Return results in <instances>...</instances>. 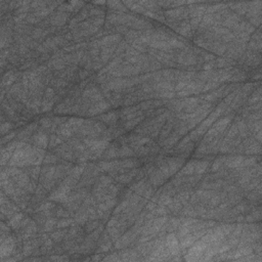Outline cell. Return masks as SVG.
<instances>
[{"label":"cell","mask_w":262,"mask_h":262,"mask_svg":"<svg viewBox=\"0 0 262 262\" xmlns=\"http://www.w3.org/2000/svg\"><path fill=\"white\" fill-rule=\"evenodd\" d=\"M210 247V245L203 241L202 239H199L198 241L195 242L194 246L189 248L188 254H185L184 260L186 261H199L200 258L203 256V254L207 251V249Z\"/></svg>","instance_id":"cell-1"},{"label":"cell","mask_w":262,"mask_h":262,"mask_svg":"<svg viewBox=\"0 0 262 262\" xmlns=\"http://www.w3.org/2000/svg\"><path fill=\"white\" fill-rule=\"evenodd\" d=\"M165 244L166 247L168 248V250L170 251V254L172 256H178L180 254V246H179V242L177 237L175 235L174 232H170V234L167 235V237L165 239Z\"/></svg>","instance_id":"cell-2"},{"label":"cell","mask_w":262,"mask_h":262,"mask_svg":"<svg viewBox=\"0 0 262 262\" xmlns=\"http://www.w3.org/2000/svg\"><path fill=\"white\" fill-rule=\"evenodd\" d=\"M71 191V186H69L67 184H61L60 188H58L54 192H52L49 196V199L51 201H57V202H64L66 203V201L68 200V195Z\"/></svg>","instance_id":"cell-3"},{"label":"cell","mask_w":262,"mask_h":262,"mask_svg":"<svg viewBox=\"0 0 262 262\" xmlns=\"http://www.w3.org/2000/svg\"><path fill=\"white\" fill-rule=\"evenodd\" d=\"M15 249V242L12 238H6L5 240L1 241V246H0V258L4 259L5 257L9 256Z\"/></svg>","instance_id":"cell-4"},{"label":"cell","mask_w":262,"mask_h":262,"mask_svg":"<svg viewBox=\"0 0 262 262\" xmlns=\"http://www.w3.org/2000/svg\"><path fill=\"white\" fill-rule=\"evenodd\" d=\"M183 163H184V160L180 159V158H170L167 160V165L169 167L170 175H172L177 172L178 169L182 166Z\"/></svg>","instance_id":"cell-5"},{"label":"cell","mask_w":262,"mask_h":262,"mask_svg":"<svg viewBox=\"0 0 262 262\" xmlns=\"http://www.w3.org/2000/svg\"><path fill=\"white\" fill-rule=\"evenodd\" d=\"M110 108V104L107 103V101H99V103H96L94 106H92L88 111V114L91 115V116H94L96 114H100L107 111Z\"/></svg>","instance_id":"cell-6"},{"label":"cell","mask_w":262,"mask_h":262,"mask_svg":"<svg viewBox=\"0 0 262 262\" xmlns=\"http://www.w3.org/2000/svg\"><path fill=\"white\" fill-rule=\"evenodd\" d=\"M244 157L242 156H237V157H230V158H226L224 164L229 168H239L242 162L244 161Z\"/></svg>","instance_id":"cell-7"},{"label":"cell","mask_w":262,"mask_h":262,"mask_svg":"<svg viewBox=\"0 0 262 262\" xmlns=\"http://www.w3.org/2000/svg\"><path fill=\"white\" fill-rule=\"evenodd\" d=\"M33 142L38 147H46L47 143H48V137L45 135L44 133L39 132L34 136L33 138Z\"/></svg>","instance_id":"cell-8"},{"label":"cell","mask_w":262,"mask_h":262,"mask_svg":"<svg viewBox=\"0 0 262 262\" xmlns=\"http://www.w3.org/2000/svg\"><path fill=\"white\" fill-rule=\"evenodd\" d=\"M150 180L155 186H158V185L163 184L164 181H165V178H164V176L161 174V172L160 171H153L152 173H150Z\"/></svg>","instance_id":"cell-9"},{"label":"cell","mask_w":262,"mask_h":262,"mask_svg":"<svg viewBox=\"0 0 262 262\" xmlns=\"http://www.w3.org/2000/svg\"><path fill=\"white\" fill-rule=\"evenodd\" d=\"M121 40V35H110L101 39L100 44L103 46H110V44H115Z\"/></svg>","instance_id":"cell-10"},{"label":"cell","mask_w":262,"mask_h":262,"mask_svg":"<svg viewBox=\"0 0 262 262\" xmlns=\"http://www.w3.org/2000/svg\"><path fill=\"white\" fill-rule=\"evenodd\" d=\"M137 173H138V170L137 169H134L132 172L130 173H127V174H122L120 176H118V177L116 178L118 181L119 182H122V183H128L130 182L131 180H132L134 178V176H135Z\"/></svg>","instance_id":"cell-11"},{"label":"cell","mask_w":262,"mask_h":262,"mask_svg":"<svg viewBox=\"0 0 262 262\" xmlns=\"http://www.w3.org/2000/svg\"><path fill=\"white\" fill-rule=\"evenodd\" d=\"M196 164V161H195V160H192V161H189V162L188 163V165H186L184 168L182 169L181 173H179V174H178V176H182V175H192V173H195Z\"/></svg>","instance_id":"cell-12"},{"label":"cell","mask_w":262,"mask_h":262,"mask_svg":"<svg viewBox=\"0 0 262 262\" xmlns=\"http://www.w3.org/2000/svg\"><path fill=\"white\" fill-rule=\"evenodd\" d=\"M23 218H24L23 213H16V214L14 215V217L9 220L8 224L11 225L12 228H18V227H19V225H21V222L23 220Z\"/></svg>","instance_id":"cell-13"},{"label":"cell","mask_w":262,"mask_h":262,"mask_svg":"<svg viewBox=\"0 0 262 262\" xmlns=\"http://www.w3.org/2000/svg\"><path fill=\"white\" fill-rule=\"evenodd\" d=\"M209 166V162L208 161H200L196 162V167H195V173L198 175H202L203 173H205V171L207 170Z\"/></svg>","instance_id":"cell-14"},{"label":"cell","mask_w":262,"mask_h":262,"mask_svg":"<svg viewBox=\"0 0 262 262\" xmlns=\"http://www.w3.org/2000/svg\"><path fill=\"white\" fill-rule=\"evenodd\" d=\"M66 21H67V15L63 14V12H58L57 15L52 18L51 24L54 26H61L65 24Z\"/></svg>","instance_id":"cell-15"},{"label":"cell","mask_w":262,"mask_h":262,"mask_svg":"<svg viewBox=\"0 0 262 262\" xmlns=\"http://www.w3.org/2000/svg\"><path fill=\"white\" fill-rule=\"evenodd\" d=\"M174 122H173V120H171V118L169 117V121H168V123L166 124L165 126H164V128H163V130H162V132H161V139H163V138H166L167 136H168V134L170 133V131L172 130V127L174 126Z\"/></svg>","instance_id":"cell-16"},{"label":"cell","mask_w":262,"mask_h":262,"mask_svg":"<svg viewBox=\"0 0 262 262\" xmlns=\"http://www.w3.org/2000/svg\"><path fill=\"white\" fill-rule=\"evenodd\" d=\"M143 118H145V116L137 117V118H135V119H132V120H128L125 124H124V127H125V129H128V130L131 129V128H133L134 126H136L137 124L142 122Z\"/></svg>","instance_id":"cell-17"},{"label":"cell","mask_w":262,"mask_h":262,"mask_svg":"<svg viewBox=\"0 0 262 262\" xmlns=\"http://www.w3.org/2000/svg\"><path fill=\"white\" fill-rule=\"evenodd\" d=\"M172 201H173V200L171 198V196H169V195H167V194H163L162 196H159L158 204L161 205V206H167V205L171 204Z\"/></svg>","instance_id":"cell-18"},{"label":"cell","mask_w":262,"mask_h":262,"mask_svg":"<svg viewBox=\"0 0 262 262\" xmlns=\"http://www.w3.org/2000/svg\"><path fill=\"white\" fill-rule=\"evenodd\" d=\"M138 165V162L133 159H127L121 162V167L122 168H134Z\"/></svg>","instance_id":"cell-19"},{"label":"cell","mask_w":262,"mask_h":262,"mask_svg":"<svg viewBox=\"0 0 262 262\" xmlns=\"http://www.w3.org/2000/svg\"><path fill=\"white\" fill-rule=\"evenodd\" d=\"M116 118H117V115L115 112H111L107 115H104V116L100 117V119L104 121L106 123H109V124H112L116 121Z\"/></svg>","instance_id":"cell-20"},{"label":"cell","mask_w":262,"mask_h":262,"mask_svg":"<svg viewBox=\"0 0 262 262\" xmlns=\"http://www.w3.org/2000/svg\"><path fill=\"white\" fill-rule=\"evenodd\" d=\"M128 205H129V199L124 200L123 202L120 203V205H118V207L116 208V210L114 211V214H115V215L120 214L121 212H123L127 207H128Z\"/></svg>","instance_id":"cell-21"},{"label":"cell","mask_w":262,"mask_h":262,"mask_svg":"<svg viewBox=\"0 0 262 262\" xmlns=\"http://www.w3.org/2000/svg\"><path fill=\"white\" fill-rule=\"evenodd\" d=\"M225 160H226V158H225V157H222V158L216 159L215 161H214V163H213V165H212V168H211L212 172H216L217 170H219V168L221 167L222 164H224Z\"/></svg>","instance_id":"cell-22"},{"label":"cell","mask_w":262,"mask_h":262,"mask_svg":"<svg viewBox=\"0 0 262 262\" xmlns=\"http://www.w3.org/2000/svg\"><path fill=\"white\" fill-rule=\"evenodd\" d=\"M66 234H67V230H66V229L65 230H57V231L53 232V234H51L50 237L53 239V241L55 242H61L65 238Z\"/></svg>","instance_id":"cell-23"},{"label":"cell","mask_w":262,"mask_h":262,"mask_svg":"<svg viewBox=\"0 0 262 262\" xmlns=\"http://www.w3.org/2000/svg\"><path fill=\"white\" fill-rule=\"evenodd\" d=\"M134 155L133 150L128 146H122V149L119 150V154L118 157H127V156H132Z\"/></svg>","instance_id":"cell-24"},{"label":"cell","mask_w":262,"mask_h":262,"mask_svg":"<svg viewBox=\"0 0 262 262\" xmlns=\"http://www.w3.org/2000/svg\"><path fill=\"white\" fill-rule=\"evenodd\" d=\"M34 246H33L32 242H27L24 246V251H23V255L24 256H29L33 253V250H34Z\"/></svg>","instance_id":"cell-25"},{"label":"cell","mask_w":262,"mask_h":262,"mask_svg":"<svg viewBox=\"0 0 262 262\" xmlns=\"http://www.w3.org/2000/svg\"><path fill=\"white\" fill-rule=\"evenodd\" d=\"M74 224V220L73 219H63V220L58 221L57 223V228H65L67 226H70V225Z\"/></svg>","instance_id":"cell-26"},{"label":"cell","mask_w":262,"mask_h":262,"mask_svg":"<svg viewBox=\"0 0 262 262\" xmlns=\"http://www.w3.org/2000/svg\"><path fill=\"white\" fill-rule=\"evenodd\" d=\"M238 133H239V130H238L237 124H234V125L230 127V129H229V132L227 133V135H226L225 138H226V139H232V138H235V135H238Z\"/></svg>","instance_id":"cell-27"},{"label":"cell","mask_w":262,"mask_h":262,"mask_svg":"<svg viewBox=\"0 0 262 262\" xmlns=\"http://www.w3.org/2000/svg\"><path fill=\"white\" fill-rule=\"evenodd\" d=\"M57 222L55 221V219H52V218L48 219V220L45 222V224H44V230L45 231L52 230V228H53L54 226H57Z\"/></svg>","instance_id":"cell-28"},{"label":"cell","mask_w":262,"mask_h":262,"mask_svg":"<svg viewBox=\"0 0 262 262\" xmlns=\"http://www.w3.org/2000/svg\"><path fill=\"white\" fill-rule=\"evenodd\" d=\"M176 31H177L178 33H180L181 35L186 36V35H188V33L191 31V25H189V24H183V25L180 26V27H178L177 29H176Z\"/></svg>","instance_id":"cell-29"},{"label":"cell","mask_w":262,"mask_h":262,"mask_svg":"<svg viewBox=\"0 0 262 262\" xmlns=\"http://www.w3.org/2000/svg\"><path fill=\"white\" fill-rule=\"evenodd\" d=\"M235 226V225H234V224H222V225H220V228L222 229V231L224 232L225 237H227V235H230V232L234 230Z\"/></svg>","instance_id":"cell-30"},{"label":"cell","mask_w":262,"mask_h":262,"mask_svg":"<svg viewBox=\"0 0 262 262\" xmlns=\"http://www.w3.org/2000/svg\"><path fill=\"white\" fill-rule=\"evenodd\" d=\"M118 154H119V150H117L116 147H111L107 150L106 153V158L107 159H110V158H114V157H117Z\"/></svg>","instance_id":"cell-31"},{"label":"cell","mask_w":262,"mask_h":262,"mask_svg":"<svg viewBox=\"0 0 262 262\" xmlns=\"http://www.w3.org/2000/svg\"><path fill=\"white\" fill-rule=\"evenodd\" d=\"M98 226H99V222L94 221V220H90V222L87 224V226H86V230H87V232H92L94 229H96Z\"/></svg>","instance_id":"cell-32"},{"label":"cell","mask_w":262,"mask_h":262,"mask_svg":"<svg viewBox=\"0 0 262 262\" xmlns=\"http://www.w3.org/2000/svg\"><path fill=\"white\" fill-rule=\"evenodd\" d=\"M112 181L113 180L110 176H101V177L99 178V182L104 186V188H108V186L112 183Z\"/></svg>","instance_id":"cell-33"},{"label":"cell","mask_w":262,"mask_h":262,"mask_svg":"<svg viewBox=\"0 0 262 262\" xmlns=\"http://www.w3.org/2000/svg\"><path fill=\"white\" fill-rule=\"evenodd\" d=\"M111 242H106L100 246L99 249H97V253H103V252H108L111 249Z\"/></svg>","instance_id":"cell-34"},{"label":"cell","mask_w":262,"mask_h":262,"mask_svg":"<svg viewBox=\"0 0 262 262\" xmlns=\"http://www.w3.org/2000/svg\"><path fill=\"white\" fill-rule=\"evenodd\" d=\"M261 99V94H260V90H258L256 93H254L253 95H252V97L249 99V104H255L257 103V101H260Z\"/></svg>","instance_id":"cell-35"},{"label":"cell","mask_w":262,"mask_h":262,"mask_svg":"<svg viewBox=\"0 0 262 262\" xmlns=\"http://www.w3.org/2000/svg\"><path fill=\"white\" fill-rule=\"evenodd\" d=\"M49 140H50V142H49V146H51V147L57 146V145H60V143L61 142V139H60L57 136H55V135H52L51 138Z\"/></svg>","instance_id":"cell-36"},{"label":"cell","mask_w":262,"mask_h":262,"mask_svg":"<svg viewBox=\"0 0 262 262\" xmlns=\"http://www.w3.org/2000/svg\"><path fill=\"white\" fill-rule=\"evenodd\" d=\"M40 123H41L42 127H43V128H45V129H49V128H50V126L52 125V124H53V123H51V121L49 120V119H47V118L41 119V120H40Z\"/></svg>","instance_id":"cell-37"},{"label":"cell","mask_w":262,"mask_h":262,"mask_svg":"<svg viewBox=\"0 0 262 262\" xmlns=\"http://www.w3.org/2000/svg\"><path fill=\"white\" fill-rule=\"evenodd\" d=\"M104 261H121V258L119 257V254H112L110 256H107L103 259Z\"/></svg>","instance_id":"cell-38"},{"label":"cell","mask_w":262,"mask_h":262,"mask_svg":"<svg viewBox=\"0 0 262 262\" xmlns=\"http://www.w3.org/2000/svg\"><path fill=\"white\" fill-rule=\"evenodd\" d=\"M53 207V205L51 204V203H44V204H42L40 207H39L37 209V211H46V210H49L50 208Z\"/></svg>","instance_id":"cell-39"},{"label":"cell","mask_w":262,"mask_h":262,"mask_svg":"<svg viewBox=\"0 0 262 262\" xmlns=\"http://www.w3.org/2000/svg\"><path fill=\"white\" fill-rule=\"evenodd\" d=\"M11 128V123H3L2 125H1V133L5 134Z\"/></svg>","instance_id":"cell-40"},{"label":"cell","mask_w":262,"mask_h":262,"mask_svg":"<svg viewBox=\"0 0 262 262\" xmlns=\"http://www.w3.org/2000/svg\"><path fill=\"white\" fill-rule=\"evenodd\" d=\"M97 207H98V210H101L103 212H108V211H109L110 209H111V208L109 207V206H108V205L106 204V202L100 203V204L98 205Z\"/></svg>","instance_id":"cell-41"},{"label":"cell","mask_w":262,"mask_h":262,"mask_svg":"<svg viewBox=\"0 0 262 262\" xmlns=\"http://www.w3.org/2000/svg\"><path fill=\"white\" fill-rule=\"evenodd\" d=\"M53 96H54L53 89H51V88L46 89V91H45V98H49V99H51V98H53Z\"/></svg>","instance_id":"cell-42"},{"label":"cell","mask_w":262,"mask_h":262,"mask_svg":"<svg viewBox=\"0 0 262 262\" xmlns=\"http://www.w3.org/2000/svg\"><path fill=\"white\" fill-rule=\"evenodd\" d=\"M189 142H191V137H189V135L185 136L184 138H183V140H181V142H179V145L177 146V149H180V147L183 146L184 145H186V143H188Z\"/></svg>","instance_id":"cell-43"},{"label":"cell","mask_w":262,"mask_h":262,"mask_svg":"<svg viewBox=\"0 0 262 262\" xmlns=\"http://www.w3.org/2000/svg\"><path fill=\"white\" fill-rule=\"evenodd\" d=\"M146 209L147 211H150V212H152L153 210H155V209H156V203H154V202L150 201L149 204H146Z\"/></svg>","instance_id":"cell-44"},{"label":"cell","mask_w":262,"mask_h":262,"mask_svg":"<svg viewBox=\"0 0 262 262\" xmlns=\"http://www.w3.org/2000/svg\"><path fill=\"white\" fill-rule=\"evenodd\" d=\"M49 260H55V261H63V260H69L68 257L66 256H51Z\"/></svg>","instance_id":"cell-45"},{"label":"cell","mask_w":262,"mask_h":262,"mask_svg":"<svg viewBox=\"0 0 262 262\" xmlns=\"http://www.w3.org/2000/svg\"><path fill=\"white\" fill-rule=\"evenodd\" d=\"M16 135V133L15 132H12V133H11L9 134V135H6V136H4L3 137V139H2V143H4V142H7L8 140H11V138H14V137Z\"/></svg>","instance_id":"cell-46"},{"label":"cell","mask_w":262,"mask_h":262,"mask_svg":"<svg viewBox=\"0 0 262 262\" xmlns=\"http://www.w3.org/2000/svg\"><path fill=\"white\" fill-rule=\"evenodd\" d=\"M214 65H216L215 64V61H208L207 64H206L205 66H204V69H205V71H209V70H212V68L214 67Z\"/></svg>","instance_id":"cell-47"},{"label":"cell","mask_w":262,"mask_h":262,"mask_svg":"<svg viewBox=\"0 0 262 262\" xmlns=\"http://www.w3.org/2000/svg\"><path fill=\"white\" fill-rule=\"evenodd\" d=\"M117 223H118V219L114 217V218L111 219L109 222H108V227H114V226H116Z\"/></svg>","instance_id":"cell-48"},{"label":"cell","mask_w":262,"mask_h":262,"mask_svg":"<svg viewBox=\"0 0 262 262\" xmlns=\"http://www.w3.org/2000/svg\"><path fill=\"white\" fill-rule=\"evenodd\" d=\"M42 35H43V34H42L41 29H36V30H34V32H33V37H34V38L41 37Z\"/></svg>","instance_id":"cell-49"},{"label":"cell","mask_w":262,"mask_h":262,"mask_svg":"<svg viewBox=\"0 0 262 262\" xmlns=\"http://www.w3.org/2000/svg\"><path fill=\"white\" fill-rule=\"evenodd\" d=\"M73 246H74V242H68V243H66L64 245L63 249H64V250H70V249L73 247Z\"/></svg>","instance_id":"cell-50"},{"label":"cell","mask_w":262,"mask_h":262,"mask_svg":"<svg viewBox=\"0 0 262 262\" xmlns=\"http://www.w3.org/2000/svg\"><path fill=\"white\" fill-rule=\"evenodd\" d=\"M77 230H78L77 228H72L71 230L69 231V235H68V238H67V239H71V238H73L74 235L77 234Z\"/></svg>","instance_id":"cell-51"},{"label":"cell","mask_w":262,"mask_h":262,"mask_svg":"<svg viewBox=\"0 0 262 262\" xmlns=\"http://www.w3.org/2000/svg\"><path fill=\"white\" fill-rule=\"evenodd\" d=\"M199 134L196 133V131H192L191 134H189V137H191V140H196V138H198Z\"/></svg>","instance_id":"cell-52"},{"label":"cell","mask_w":262,"mask_h":262,"mask_svg":"<svg viewBox=\"0 0 262 262\" xmlns=\"http://www.w3.org/2000/svg\"><path fill=\"white\" fill-rule=\"evenodd\" d=\"M213 58H214V57H213L212 54H205L204 55V61H213Z\"/></svg>","instance_id":"cell-53"},{"label":"cell","mask_w":262,"mask_h":262,"mask_svg":"<svg viewBox=\"0 0 262 262\" xmlns=\"http://www.w3.org/2000/svg\"><path fill=\"white\" fill-rule=\"evenodd\" d=\"M80 78L81 79H85V78H86L87 76H88V72L86 71V70H84V71H81L80 72Z\"/></svg>","instance_id":"cell-54"},{"label":"cell","mask_w":262,"mask_h":262,"mask_svg":"<svg viewBox=\"0 0 262 262\" xmlns=\"http://www.w3.org/2000/svg\"><path fill=\"white\" fill-rule=\"evenodd\" d=\"M245 220L249 221V222H252V221H255V219H254V217L252 215H249V216H247V217L245 218Z\"/></svg>","instance_id":"cell-55"},{"label":"cell","mask_w":262,"mask_h":262,"mask_svg":"<svg viewBox=\"0 0 262 262\" xmlns=\"http://www.w3.org/2000/svg\"><path fill=\"white\" fill-rule=\"evenodd\" d=\"M100 259H101V258H100V255H99V254H96L95 256H93V257H92V260H93V261L100 260Z\"/></svg>","instance_id":"cell-56"}]
</instances>
